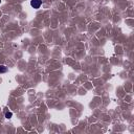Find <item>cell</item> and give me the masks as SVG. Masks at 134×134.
I'll return each mask as SVG.
<instances>
[{
  "label": "cell",
  "mask_w": 134,
  "mask_h": 134,
  "mask_svg": "<svg viewBox=\"0 0 134 134\" xmlns=\"http://www.w3.org/2000/svg\"><path fill=\"white\" fill-rule=\"evenodd\" d=\"M7 71V67L5 65H0V73H5Z\"/></svg>",
  "instance_id": "2"
},
{
  "label": "cell",
  "mask_w": 134,
  "mask_h": 134,
  "mask_svg": "<svg viewBox=\"0 0 134 134\" xmlns=\"http://www.w3.org/2000/svg\"><path fill=\"white\" fill-rule=\"evenodd\" d=\"M41 4H42L41 0H30V5H32V7L36 8V10L41 6Z\"/></svg>",
  "instance_id": "1"
},
{
  "label": "cell",
  "mask_w": 134,
  "mask_h": 134,
  "mask_svg": "<svg viewBox=\"0 0 134 134\" xmlns=\"http://www.w3.org/2000/svg\"><path fill=\"white\" fill-rule=\"evenodd\" d=\"M13 116V113L11 112V111H5V117L6 118H11Z\"/></svg>",
  "instance_id": "3"
},
{
  "label": "cell",
  "mask_w": 134,
  "mask_h": 134,
  "mask_svg": "<svg viewBox=\"0 0 134 134\" xmlns=\"http://www.w3.org/2000/svg\"><path fill=\"white\" fill-rule=\"evenodd\" d=\"M0 3H1V0H0Z\"/></svg>",
  "instance_id": "4"
}]
</instances>
